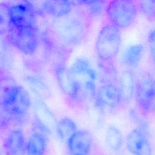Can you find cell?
Masks as SVG:
<instances>
[{"label": "cell", "mask_w": 155, "mask_h": 155, "mask_svg": "<svg viewBox=\"0 0 155 155\" xmlns=\"http://www.w3.org/2000/svg\"><path fill=\"white\" fill-rule=\"evenodd\" d=\"M70 0H47L46 13L54 18L65 16L71 12Z\"/></svg>", "instance_id": "44dd1931"}, {"label": "cell", "mask_w": 155, "mask_h": 155, "mask_svg": "<svg viewBox=\"0 0 155 155\" xmlns=\"http://www.w3.org/2000/svg\"><path fill=\"white\" fill-rule=\"evenodd\" d=\"M67 143L70 155H88L92 147L93 136L87 130H78Z\"/></svg>", "instance_id": "30bf717a"}, {"label": "cell", "mask_w": 155, "mask_h": 155, "mask_svg": "<svg viewBox=\"0 0 155 155\" xmlns=\"http://www.w3.org/2000/svg\"><path fill=\"white\" fill-rule=\"evenodd\" d=\"M71 2L72 5H82V0H70Z\"/></svg>", "instance_id": "f546056e"}, {"label": "cell", "mask_w": 155, "mask_h": 155, "mask_svg": "<svg viewBox=\"0 0 155 155\" xmlns=\"http://www.w3.org/2000/svg\"><path fill=\"white\" fill-rule=\"evenodd\" d=\"M55 130L59 139L62 142L67 143L68 139L78 131V129L77 125L73 119L69 117H64L57 122Z\"/></svg>", "instance_id": "ffe728a7"}, {"label": "cell", "mask_w": 155, "mask_h": 155, "mask_svg": "<svg viewBox=\"0 0 155 155\" xmlns=\"http://www.w3.org/2000/svg\"><path fill=\"white\" fill-rule=\"evenodd\" d=\"M56 74L61 91L74 100L77 93V86L70 69L63 66L59 67L56 69Z\"/></svg>", "instance_id": "9a60e30c"}, {"label": "cell", "mask_w": 155, "mask_h": 155, "mask_svg": "<svg viewBox=\"0 0 155 155\" xmlns=\"http://www.w3.org/2000/svg\"><path fill=\"white\" fill-rule=\"evenodd\" d=\"M135 101L143 113H155V76L142 71L136 76Z\"/></svg>", "instance_id": "5b68a950"}, {"label": "cell", "mask_w": 155, "mask_h": 155, "mask_svg": "<svg viewBox=\"0 0 155 155\" xmlns=\"http://www.w3.org/2000/svg\"><path fill=\"white\" fill-rule=\"evenodd\" d=\"M12 24L18 27L37 28L35 12L25 3L10 7Z\"/></svg>", "instance_id": "9c48e42d"}, {"label": "cell", "mask_w": 155, "mask_h": 155, "mask_svg": "<svg viewBox=\"0 0 155 155\" xmlns=\"http://www.w3.org/2000/svg\"><path fill=\"white\" fill-rule=\"evenodd\" d=\"M122 42L120 30L111 23L100 29L95 42L96 54L101 61H113L118 54Z\"/></svg>", "instance_id": "3957f363"}, {"label": "cell", "mask_w": 155, "mask_h": 155, "mask_svg": "<svg viewBox=\"0 0 155 155\" xmlns=\"http://www.w3.org/2000/svg\"><path fill=\"white\" fill-rule=\"evenodd\" d=\"M101 77L104 84H114L118 81L117 69L111 61H101Z\"/></svg>", "instance_id": "603a6c76"}, {"label": "cell", "mask_w": 155, "mask_h": 155, "mask_svg": "<svg viewBox=\"0 0 155 155\" xmlns=\"http://www.w3.org/2000/svg\"><path fill=\"white\" fill-rule=\"evenodd\" d=\"M31 105V100L28 91L19 85L18 94L12 104L4 110L9 115L15 117L21 116L28 111Z\"/></svg>", "instance_id": "5bb4252c"}, {"label": "cell", "mask_w": 155, "mask_h": 155, "mask_svg": "<svg viewBox=\"0 0 155 155\" xmlns=\"http://www.w3.org/2000/svg\"><path fill=\"white\" fill-rule=\"evenodd\" d=\"M139 11L148 19L155 18V0H137Z\"/></svg>", "instance_id": "d4e9b609"}, {"label": "cell", "mask_w": 155, "mask_h": 155, "mask_svg": "<svg viewBox=\"0 0 155 155\" xmlns=\"http://www.w3.org/2000/svg\"><path fill=\"white\" fill-rule=\"evenodd\" d=\"M138 12L137 4L133 0H110L105 9L108 22L120 30L134 24Z\"/></svg>", "instance_id": "277c9868"}, {"label": "cell", "mask_w": 155, "mask_h": 155, "mask_svg": "<svg viewBox=\"0 0 155 155\" xmlns=\"http://www.w3.org/2000/svg\"><path fill=\"white\" fill-rule=\"evenodd\" d=\"M94 97L97 107L105 112L114 111L122 104L119 89L114 84H104L101 86Z\"/></svg>", "instance_id": "52a82bcc"}, {"label": "cell", "mask_w": 155, "mask_h": 155, "mask_svg": "<svg viewBox=\"0 0 155 155\" xmlns=\"http://www.w3.org/2000/svg\"><path fill=\"white\" fill-rule=\"evenodd\" d=\"M1 36L0 35V64L1 65H7L8 61L10 58L8 48Z\"/></svg>", "instance_id": "83f0119b"}, {"label": "cell", "mask_w": 155, "mask_h": 155, "mask_svg": "<svg viewBox=\"0 0 155 155\" xmlns=\"http://www.w3.org/2000/svg\"><path fill=\"white\" fill-rule=\"evenodd\" d=\"M24 1L35 14L43 16L47 13L46 5L47 0H24Z\"/></svg>", "instance_id": "484cf974"}, {"label": "cell", "mask_w": 155, "mask_h": 155, "mask_svg": "<svg viewBox=\"0 0 155 155\" xmlns=\"http://www.w3.org/2000/svg\"><path fill=\"white\" fill-rule=\"evenodd\" d=\"M33 109L36 121L45 127L50 133L56 129V119L43 99L37 98L33 102Z\"/></svg>", "instance_id": "7c38bea8"}, {"label": "cell", "mask_w": 155, "mask_h": 155, "mask_svg": "<svg viewBox=\"0 0 155 155\" xmlns=\"http://www.w3.org/2000/svg\"><path fill=\"white\" fill-rule=\"evenodd\" d=\"M19 85L12 77L0 78V107L3 109L10 106L18 94Z\"/></svg>", "instance_id": "4fadbf2b"}, {"label": "cell", "mask_w": 155, "mask_h": 155, "mask_svg": "<svg viewBox=\"0 0 155 155\" xmlns=\"http://www.w3.org/2000/svg\"><path fill=\"white\" fill-rule=\"evenodd\" d=\"M126 147L133 155H152V147L147 130L139 126L130 131L126 138Z\"/></svg>", "instance_id": "ba28073f"}, {"label": "cell", "mask_w": 155, "mask_h": 155, "mask_svg": "<svg viewBox=\"0 0 155 155\" xmlns=\"http://www.w3.org/2000/svg\"><path fill=\"white\" fill-rule=\"evenodd\" d=\"M0 155H1V153H0Z\"/></svg>", "instance_id": "4dcf8cb0"}, {"label": "cell", "mask_w": 155, "mask_h": 155, "mask_svg": "<svg viewBox=\"0 0 155 155\" xmlns=\"http://www.w3.org/2000/svg\"><path fill=\"white\" fill-rule=\"evenodd\" d=\"M99 1L100 0H82V5L89 6Z\"/></svg>", "instance_id": "f1b7e54d"}, {"label": "cell", "mask_w": 155, "mask_h": 155, "mask_svg": "<svg viewBox=\"0 0 155 155\" xmlns=\"http://www.w3.org/2000/svg\"><path fill=\"white\" fill-rule=\"evenodd\" d=\"M24 81L29 88L41 99H47L51 94V90L47 84L41 78L34 76H27Z\"/></svg>", "instance_id": "d6986e66"}, {"label": "cell", "mask_w": 155, "mask_h": 155, "mask_svg": "<svg viewBox=\"0 0 155 155\" xmlns=\"http://www.w3.org/2000/svg\"><path fill=\"white\" fill-rule=\"evenodd\" d=\"M77 86V93L74 101H84L95 97L97 73L88 61L78 58L70 68Z\"/></svg>", "instance_id": "7a4b0ae2"}, {"label": "cell", "mask_w": 155, "mask_h": 155, "mask_svg": "<svg viewBox=\"0 0 155 155\" xmlns=\"http://www.w3.org/2000/svg\"><path fill=\"white\" fill-rule=\"evenodd\" d=\"M87 17L80 12L54 18L51 31L56 41L66 48H72L80 44L86 38L88 30Z\"/></svg>", "instance_id": "6da1fadb"}, {"label": "cell", "mask_w": 155, "mask_h": 155, "mask_svg": "<svg viewBox=\"0 0 155 155\" xmlns=\"http://www.w3.org/2000/svg\"><path fill=\"white\" fill-rule=\"evenodd\" d=\"M12 25L10 7L0 3V35L7 34Z\"/></svg>", "instance_id": "cb8c5ba5"}, {"label": "cell", "mask_w": 155, "mask_h": 155, "mask_svg": "<svg viewBox=\"0 0 155 155\" xmlns=\"http://www.w3.org/2000/svg\"><path fill=\"white\" fill-rule=\"evenodd\" d=\"M117 82L122 104L128 105L134 96L136 88V76L132 70L128 68L124 70L120 74Z\"/></svg>", "instance_id": "8fae6325"}, {"label": "cell", "mask_w": 155, "mask_h": 155, "mask_svg": "<svg viewBox=\"0 0 155 155\" xmlns=\"http://www.w3.org/2000/svg\"><path fill=\"white\" fill-rule=\"evenodd\" d=\"M26 142L22 130H12L4 141V148L8 155H22L25 152Z\"/></svg>", "instance_id": "2e32d148"}, {"label": "cell", "mask_w": 155, "mask_h": 155, "mask_svg": "<svg viewBox=\"0 0 155 155\" xmlns=\"http://www.w3.org/2000/svg\"><path fill=\"white\" fill-rule=\"evenodd\" d=\"M7 37L12 45L28 56L36 53L39 44L38 28L18 27L12 24Z\"/></svg>", "instance_id": "8992f818"}, {"label": "cell", "mask_w": 155, "mask_h": 155, "mask_svg": "<svg viewBox=\"0 0 155 155\" xmlns=\"http://www.w3.org/2000/svg\"><path fill=\"white\" fill-rule=\"evenodd\" d=\"M47 134L35 132L26 143L27 155H45L47 147Z\"/></svg>", "instance_id": "ac0fdd59"}, {"label": "cell", "mask_w": 155, "mask_h": 155, "mask_svg": "<svg viewBox=\"0 0 155 155\" xmlns=\"http://www.w3.org/2000/svg\"><path fill=\"white\" fill-rule=\"evenodd\" d=\"M105 143L110 150L119 151L123 144V136L121 131L115 126L109 127L106 131Z\"/></svg>", "instance_id": "7402d4cb"}, {"label": "cell", "mask_w": 155, "mask_h": 155, "mask_svg": "<svg viewBox=\"0 0 155 155\" xmlns=\"http://www.w3.org/2000/svg\"><path fill=\"white\" fill-rule=\"evenodd\" d=\"M145 51L143 44H133L126 48L122 55V62L128 69L137 68L141 62Z\"/></svg>", "instance_id": "e0dca14e"}, {"label": "cell", "mask_w": 155, "mask_h": 155, "mask_svg": "<svg viewBox=\"0 0 155 155\" xmlns=\"http://www.w3.org/2000/svg\"><path fill=\"white\" fill-rule=\"evenodd\" d=\"M148 45L152 69L155 73V26L148 34Z\"/></svg>", "instance_id": "4316f807"}]
</instances>
